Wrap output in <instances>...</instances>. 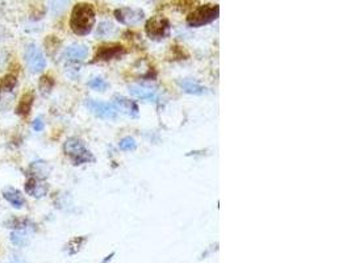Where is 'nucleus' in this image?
Returning a JSON list of instances; mask_svg holds the SVG:
<instances>
[{"mask_svg":"<svg viewBox=\"0 0 351 263\" xmlns=\"http://www.w3.org/2000/svg\"><path fill=\"white\" fill-rule=\"evenodd\" d=\"M95 25V9L91 4L79 3L74 7L71 17H70V27L73 32L79 36H86L92 30Z\"/></svg>","mask_w":351,"mask_h":263,"instance_id":"nucleus-1","label":"nucleus"},{"mask_svg":"<svg viewBox=\"0 0 351 263\" xmlns=\"http://www.w3.org/2000/svg\"><path fill=\"white\" fill-rule=\"evenodd\" d=\"M64 150L65 154L70 158V160L75 166L94 160V155L91 154V151L86 148L85 144L80 139L75 138V137L66 139V143L64 145Z\"/></svg>","mask_w":351,"mask_h":263,"instance_id":"nucleus-2","label":"nucleus"},{"mask_svg":"<svg viewBox=\"0 0 351 263\" xmlns=\"http://www.w3.org/2000/svg\"><path fill=\"white\" fill-rule=\"evenodd\" d=\"M218 11L220 9L215 4H205V6L197 7L187 17V24L192 28L203 27V25L209 24L215 18H217Z\"/></svg>","mask_w":351,"mask_h":263,"instance_id":"nucleus-3","label":"nucleus"},{"mask_svg":"<svg viewBox=\"0 0 351 263\" xmlns=\"http://www.w3.org/2000/svg\"><path fill=\"white\" fill-rule=\"evenodd\" d=\"M25 60L32 73H39L43 71L46 66V59L44 57L41 49L37 48L36 45H28L25 50Z\"/></svg>","mask_w":351,"mask_h":263,"instance_id":"nucleus-4","label":"nucleus"},{"mask_svg":"<svg viewBox=\"0 0 351 263\" xmlns=\"http://www.w3.org/2000/svg\"><path fill=\"white\" fill-rule=\"evenodd\" d=\"M86 107H87L95 116H97V117L100 118H107V120H115V118H117V111H116V108L112 104L88 99L87 102H86Z\"/></svg>","mask_w":351,"mask_h":263,"instance_id":"nucleus-5","label":"nucleus"},{"mask_svg":"<svg viewBox=\"0 0 351 263\" xmlns=\"http://www.w3.org/2000/svg\"><path fill=\"white\" fill-rule=\"evenodd\" d=\"M170 23L166 18L155 17L149 20L146 24V33L153 39H162L169 34Z\"/></svg>","mask_w":351,"mask_h":263,"instance_id":"nucleus-6","label":"nucleus"},{"mask_svg":"<svg viewBox=\"0 0 351 263\" xmlns=\"http://www.w3.org/2000/svg\"><path fill=\"white\" fill-rule=\"evenodd\" d=\"M49 191V186L48 183H45L44 179H38V178H32L29 176V179L25 183V192L28 195H31L33 197H43L48 194Z\"/></svg>","mask_w":351,"mask_h":263,"instance_id":"nucleus-7","label":"nucleus"},{"mask_svg":"<svg viewBox=\"0 0 351 263\" xmlns=\"http://www.w3.org/2000/svg\"><path fill=\"white\" fill-rule=\"evenodd\" d=\"M124 46H121L120 44H111V45H103L100 46L99 50L96 53V57L95 60H109L113 59V58L120 57L121 54H124Z\"/></svg>","mask_w":351,"mask_h":263,"instance_id":"nucleus-8","label":"nucleus"},{"mask_svg":"<svg viewBox=\"0 0 351 263\" xmlns=\"http://www.w3.org/2000/svg\"><path fill=\"white\" fill-rule=\"evenodd\" d=\"M113 100H115L113 107L116 108V111H120V112L132 116V117L138 116V106H137V103H134L133 100H129L124 96H115Z\"/></svg>","mask_w":351,"mask_h":263,"instance_id":"nucleus-9","label":"nucleus"},{"mask_svg":"<svg viewBox=\"0 0 351 263\" xmlns=\"http://www.w3.org/2000/svg\"><path fill=\"white\" fill-rule=\"evenodd\" d=\"M130 94L133 96L138 97L141 100H146V102H157L158 100V92L155 88L149 87V86H142V85H136L130 86L129 87Z\"/></svg>","mask_w":351,"mask_h":263,"instance_id":"nucleus-10","label":"nucleus"},{"mask_svg":"<svg viewBox=\"0 0 351 263\" xmlns=\"http://www.w3.org/2000/svg\"><path fill=\"white\" fill-rule=\"evenodd\" d=\"M88 55V48L85 45H73L65 50L64 58L66 62L70 64H76V62H82Z\"/></svg>","mask_w":351,"mask_h":263,"instance_id":"nucleus-11","label":"nucleus"},{"mask_svg":"<svg viewBox=\"0 0 351 263\" xmlns=\"http://www.w3.org/2000/svg\"><path fill=\"white\" fill-rule=\"evenodd\" d=\"M3 196L4 199L8 201L11 206H13L15 208H23L25 206V200L23 197L22 192L13 187H7L3 190Z\"/></svg>","mask_w":351,"mask_h":263,"instance_id":"nucleus-12","label":"nucleus"},{"mask_svg":"<svg viewBox=\"0 0 351 263\" xmlns=\"http://www.w3.org/2000/svg\"><path fill=\"white\" fill-rule=\"evenodd\" d=\"M33 100H34V95L32 92H25L24 95L22 96L20 102H18V106L16 107V113L22 117H27L31 112L32 106H33Z\"/></svg>","mask_w":351,"mask_h":263,"instance_id":"nucleus-13","label":"nucleus"},{"mask_svg":"<svg viewBox=\"0 0 351 263\" xmlns=\"http://www.w3.org/2000/svg\"><path fill=\"white\" fill-rule=\"evenodd\" d=\"M49 171H50V167L43 162V160H38V162H33V164L29 166V173L28 175L32 176V178H38V179H45L49 175Z\"/></svg>","mask_w":351,"mask_h":263,"instance_id":"nucleus-14","label":"nucleus"},{"mask_svg":"<svg viewBox=\"0 0 351 263\" xmlns=\"http://www.w3.org/2000/svg\"><path fill=\"white\" fill-rule=\"evenodd\" d=\"M116 16L121 23L124 24H134V23L139 22L142 18V13L134 12V11H129V9H121V11H117Z\"/></svg>","mask_w":351,"mask_h":263,"instance_id":"nucleus-15","label":"nucleus"},{"mask_svg":"<svg viewBox=\"0 0 351 263\" xmlns=\"http://www.w3.org/2000/svg\"><path fill=\"white\" fill-rule=\"evenodd\" d=\"M179 86H180L185 92H188V94H192V95L205 94V87L197 85V83H195L194 80H190V79L180 80V82H179Z\"/></svg>","mask_w":351,"mask_h":263,"instance_id":"nucleus-16","label":"nucleus"},{"mask_svg":"<svg viewBox=\"0 0 351 263\" xmlns=\"http://www.w3.org/2000/svg\"><path fill=\"white\" fill-rule=\"evenodd\" d=\"M17 86V79L13 74H7L3 78L0 79V94H7L15 90Z\"/></svg>","mask_w":351,"mask_h":263,"instance_id":"nucleus-17","label":"nucleus"},{"mask_svg":"<svg viewBox=\"0 0 351 263\" xmlns=\"http://www.w3.org/2000/svg\"><path fill=\"white\" fill-rule=\"evenodd\" d=\"M53 86H54V80H53L50 76L44 75L43 78L39 79V90H41V92H44V94H48V92H50V90L53 88Z\"/></svg>","mask_w":351,"mask_h":263,"instance_id":"nucleus-18","label":"nucleus"},{"mask_svg":"<svg viewBox=\"0 0 351 263\" xmlns=\"http://www.w3.org/2000/svg\"><path fill=\"white\" fill-rule=\"evenodd\" d=\"M88 86L92 88V90L96 91H106L108 88V83L101 78H94L88 82Z\"/></svg>","mask_w":351,"mask_h":263,"instance_id":"nucleus-19","label":"nucleus"},{"mask_svg":"<svg viewBox=\"0 0 351 263\" xmlns=\"http://www.w3.org/2000/svg\"><path fill=\"white\" fill-rule=\"evenodd\" d=\"M118 146H120L121 150L130 151V150H134V149L137 148V144L132 137H125V138H122L121 141H120Z\"/></svg>","mask_w":351,"mask_h":263,"instance_id":"nucleus-20","label":"nucleus"},{"mask_svg":"<svg viewBox=\"0 0 351 263\" xmlns=\"http://www.w3.org/2000/svg\"><path fill=\"white\" fill-rule=\"evenodd\" d=\"M44 128V121L41 117H37L36 120L33 121V129L36 130V132H39V130H43Z\"/></svg>","mask_w":351,"mask_h":263,"instance_id":"nucleus-21","label":"nucleus"}]
</instances>
